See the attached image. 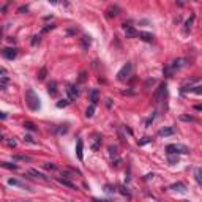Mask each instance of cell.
<instances>
[{"instance_id":"cell-1","label":"cell","mask_w":202,"mask_h":202,"mask_svg":"<svg viewBox=\"0 0 202 202\" xmlns=\"http://www.w3.org/2000/svg\"><path fill=\"white\" fill-rule=\"evenodd\" d=\"M25 104L29 106L30 111H38L40 107H41V104H40V98H38V95L35 93V90H33V89H29L25 92Z\"/></svg>"},{"instance_id":"cell-2","label":"cell","mask_w":202,"mask_h":202,"mask_svg":"<svg viewBox=\"0 0 202 202\" xmlns=\"http://www.w3.org/2000/svg\"><path fill=\"white\" fill-rule=\"evenodd\" d=\"M133 71H134V65L131 62H126L125 65L120 68V71L117 73V79L119 81H126L133 76Z\"/></svg>"},{"instance_id":"cell-3","label":"cell","mask_w":202,"mask_h":202,"mask_svg":"<svg viewBox=\"0 0 202 202\" xmlns=\"http://www.w3.org/2000/svg\"><path fill=\"white\" fill-rule=\"evenodd\" d=\"M166 153L167 155H188L190 149L182 145V144H169L166 147Z\"/></svg>"},{"instance_id":"cell-4","label":"cell","mask_w":202,"mask_h":202,"mask_svg":"<svg viewBox=\"0 0 202 202\" xmlns=\"http://www.w3.org/2000/svg\"><path fill=\"white\" fill-rule=\"evenodd\" d=\"M66 92H68V100L70 101H74L79 98V89L74 85V84H68V87H66Z\"/></svg>"},{"instance_id":"cell-5","label":"cell","mask_w":202,"mask_h":202,"mask_svg":"<svg viewBox=\"0 0 202 202\" xmlns=\"http://www.w3.org/2000/svg\"><path fill=\"white\" fill-rule=\"evenodd\" d=\"M166 89H167V85L166 84H160V87L156 89V92H155V95H153V101L155 103H160L161 101V98H163V95L166 93Z\"/></svg>"},{"instance_id":"cell-6","label":"cell","mask_w":202,"mask_h":202,"mask_svg":"<svg viewBox=\"0 0 202 202\" xmlns=\"http://www.w3.org/2000/svg\"><path fill=\"white\" fill-rule=\"evenodd\" d=\"M2 55L5 57V59H8V60H13V59H16V55H18V49H14V48H5L2 50Z\"/></svg>"},{"instance_id":"cell-7","label":"cell","mask_w":202,"mask_h":202,"mask_svg":"<svg viewBox=\"0 0 202 202\" xmlns=\"http://www.w3.org/2000/svg\"><path fill=\"white\" fill-rule=\"evenodd\" d=\"M101 141H103V137H101L100 133H95V134H93V144H92V150H93V152H98V150H100Z\"/></svg>"},{"instance_id":"cell-8","label":"cell","mask_w":202,"mask_h":202,"mask_svg":"<svg viewBox=\"0 0 202 202\" xmlns=\"http://www.w3.org/2000/svg\"><path fill=\"white\" fill-rule=\"evenodd\" d=\"M79 41H81V48H82L84 50H87L90 48V44H92V38H90L89 35H82Z\"/></svg>"},{"instance_id":"cell-9","label":"cell","mask_w":202,"mask_h":202,"mask_svg":"<svg viewBox=\"0 0 202 202\" xmlns=\"http://www.w3.org/2000/svg\"><path fill=\"white\" fill-rule=\"evenodd\" d=\"M76 155L81 161L84 160V142H82V139H77V142H76Z\"/></svg>"},{"instance_id":"cell-10","label":"cell","mask_w":202,"mask_h":202,"mask_svg":"<svg viewBox=\"0 0 202 202\" xmlns=\"http://www.w3.org/2000/svg\"><path fill=\"white\" fill-rule=\"evenodd\" d=\"M48 92H49V95L52 96V98H57V96H59V89H57L55 81H52V82L48 85Z\"/></svg>"},{"instance_id":"cell-11","label":"cell","mask_w":202,"mask_h":202,"mask_svg":"<svg viewBox=\"0 0 202 202\" xmlns=\"http://www.w3.org/2000/svg\"><path fill=\"white\" fill-rule=\"evenodd\" d=\"M123 27H125L126 38H136V36H137V30L134 29L133 25H126V24H123Z\"/></svg>"},{"instance_id":"cell-12","label":"cell","mask_w":202,"mask_h":202,"mask_svg":"<svg viewBox=\"0 0 202 202\" xmlns=\"http://www.w3.org/2000/svg\"><path fill=\"white\" fill-rule=\"evenodd\" d=\"M8 183H10V185H13V186H19V188H24V190H27V191H32V190H30V186H27L25 183L19 182L18 178H10V180H8Z\"/></svg>"},{"instance_id":"cell-13","label":"cell","mask_w":202,"mask_h":202,"mask_svg":"<svg viewBox=\"0 0 202 202\" xmlns=\"http://www.w3.org/2000/svg\"><path fill=\"white\" fill-rule=\"evenodd\" d=\"M137 36H139L142 41H147V43L153 41V35H152V33H147V32H137Z\"/></svg>"},{"instance_id":"cell-14","label":"cell","mask_w":202,"mask_h":202,"mask_svg":"<svg viewBox=\"0 0 202 202\" xmlns=\"http://www.w3.org/2000/svg\"><path fill=\"white\" fill-rule=\"evenodd\" d=\"M57 182H59V183H62V185H65V186H68V188H71V190H76V185L73 183L71 180H68V178L59 177V178H57Z\"/></svg>"},{"instance_id":"cell-15","label":"cell","mask_w":202,"mask_h":202,"mask_svg":"<svg viewBox=\"0 0 202 202\" xmlns=\"http://www.w3.org/2000/svg\"><path fill=\"white\" fill-rule=\"evenodd\" d=\"M98 96H100V90H98V89L90 90V101H92L93 106H95V104L98 103Z\"/></svg>"},{"instance_id":"cell-16","label":"cell","mask_w":202,"mask_h":202,"mask_svg":"<svg viewBox=\"0 0 202 202\" xmlns=\"http://www.w3.org/2000/svg\"><path fill=\"white\" fill-rule=\"evenodd\" d=\"M171 190H174V191H180V193H183V191H186V185L185 183H182V182H178V183H174V185H171Z\"/></svg>"},{"instance_id":"cell-17","label":"cell","mask_w":202,"mask_h":202,"mask_svg":"<svg viewBox=\"0 0 202 202\" xmlns=\"http://www.w3.org/2000/svg\"><path fill=\"white\" fill-rule=\"evenodd\" d=\"M174 133H175V130H174V128H161L158 134H160V136H164V137H166V136H172Z\"/></svg>"},{"instance_id":"cell-18","label":"cell","mask_w":202,"mask_h":202,"mask_svg":"<svg viewBox=\"0 0 202 202\" xmlns=\"http://www.w3.org/2000/svg\"><path fill=\"white\" fill-rule=\"evenodd\" d=\"M119 11H120V8H119V6H111V8L109 10H107V16H109V18H112V16H117V14H119Z\"/></svg>"},{"instance_id":"cell-19","label":"cell","mask_w":202,"mask_h":202,"mask_svg":"<svg viewBox=\"0 0 202 202\" xmlns=\"http://www.w3.org/2000/svg\"><path fill=\"white\" fill-rule=\"evenodd\" d=\"M93 114H95V106H93V104H90V106L87 107V111H85V117H87V119H92Z\"/></svg>"},{"instance_id":"cell-20","label":"cell","mask_w":202,"mask_h":202,"mask_svg":"<svg viewBox=\"0 0 202 202\" xmlns=\"http://www.w3.org/2000/svg\"><path fill=\"white\" fill-rule=\"evenodd\" d=\"M30 174H32V175H35L36 178H41V180H48V177H46L44 174L38 172V171H36V169H32V171H30Z\"/></svg>"},{"instance_id":"cell-21","label":"cell","mask_w":202,"mask_h":202,"mask_svg":"<svg viewBox=\"0 0 202 202\" xmlns=\"http://www.w3.org/2000/svg\"><path fill=\"white\" fill-rule=\"evenodd\" d=\"M119 188H120V193H122L123 196H126L128 199H131V193H130V191H128V188L125 186V185H120Z\"/></svg>"},{"instance_id":"cell-22","label":"cell","mask_w":202,"mask_h":202,"mask_svg":"<svg viewBox=\"0 0 202 202\" xmlns=\"http://www.w3.org/2000/svg\"><path fill=\"white\" fill-rule=\"evenodd\" d=\"M24 128H25V130H29V131H33V133H35V131H38V128L33 125L32 122H25L24 123Z\"/></svg>"},{"instance_id":"cell-23","label":"cell","mask_w":202,"mask_h":202,"mask_svg":"<svg viewBox=\"0 0 202 202\" xmlns=\"http://www.w3.org/2000/svg\"><path fill=\"white\" fill-rule=\"evenodd\" d=\"M0 166L5 167V169H13V171L18 169V164H11V163H0Z\"/></svg>"},{"instance_id":"cell-24","label":"cell","mask_w":202,"mask_h":202,"mask_svg":"<svg viewBox=\"0 0 202 202\" xmlns=\"http://www.w3.org/2000/svg\"><path fill=\"white\" fill-rule=\"evenodd\" d=\"M107 150H109V155H111V158H114V156H115V158H119V156H117V147H112V145H109V149H107Z\"/></svg>"},{"instance_id":"cell-25","label":"cell","mask_w":202,"mask_h":202,"mask_svg":"<svg viewBox=\"0 0 202 202\" xmlns=\"http://www.w3.org/2000/svg\"><path fill=\"white\" fill-rule=\"evenodd\" d=\"M70 104V100L66 98V100H62V101H59V103H57V107H60V109H62V107H66Z\"/></svg>"},{"instance_id":"cell-26","label":"cell","mask_w":202,"mask_h":202,"mask_svg":"<svg viewBox=\"0 0 202 202\" xmlns=\"http://www.w3.org/2000/svg\"><path fill=\"white\" fill-rule=\"evenodd\" d=\"M43 167H44L46 171H55V169H57V166H55L54 163H46Z\"/></svg>"},{"instance_id":"cell-27","label":"cell","mask_w":202,"mask_h":202,"mask_svg":"<svg viewBox=\"0 0 202 202\" xmlns=\"http://www.w3.org/2000/svg\"><path fill=\"white\" fill-rule=\"evenodd\" d=\"M46 74H48V70H46V68H41V71H40V74H38V79H40V81H44Z\"/></svg>"},{"instance_id":"cell-28","label":"cell","mask_w":202,"mask_h":202,"mask_svg":"<svg viewBox=\"0 0 202 202\" xmlns=\"http://www.w3.org/2000/svg\"><path fill=\"white\" fill-rule=\"evenodd\" d=\"M190 92H194L196 95H201V93H202V87L196 85V87H193V89H190Z\"/></svg>"},{"instance_id":"cell-29","label":"cell","mask_w":202,"mask_h":202,"mask_svg":"<svg viewBox=\"0 0 202 202\" xmlns=\"http://www.w3.org/2000/svg\"><path fill=\"white\" fill-rule=\"evenodd\" d=\"M180 120H183V122H194V117H191V115H180Z\"/></svg>"},{"instance_id":"cell-30","label":"cell","mask_w":202,"mask_h":202,"mask_svg":"<svg viewBox=\"0 0 202 202\" xmlns=\"http://www.w3.org/2000/svg\"><path fill=\"white\" fill-rule=\"evenodd\" d=\"M167 158H169V163L171 164H174V163H177V161H178L177 155H167Z\"/></svg>"},{"instance_id":"cell-31","label":"cell","mask_w":202,"mask_h":202,"mask_svg":"<svg viewBox=\"0 0 202 202\" xmlns=\"http://www.w3.org/2000/svg\"><path fill=\"white\" fill-rule=\"evenodd\" d=\"M57 131H59V134H65V133H68V125H62Z\"/></svg>"},{"instance_id":"cell-32","label":"cell","mask_w":202,"mask_h":202,"mask_svg":"<svg viewBox=\"0 0 202 202\" xmlns=\"http://www.w3.org/2000/svg\"><path fill=\"white\" fill-rule=\"evenodd\" d=\"M14 160H22V161H32L30 156H25V155H19V156H14Z\"/></svg>"},{"instance_id":"cell-33","label":"cell","mask_w":202,"mask_h":202,"mask_svg":"<svg viewBox=\"0 0 202 202\" xmlns=\"http://www.w3.org/2000/svg\"><path fill=\"white\" fill-rule=\"evenodd\" d=\"M193 22H194V16H191V18L188 19V21H186V24H185V25H186V30H190V29H191V25H193Z\"/></svg>"},{"instance_id":"cell-34","label":"cell","mask_w":202,"mask_h":202,"mask_svg":"<svg viewBox=\"0 0 202 202\" xmlns=\"http://www.w3.org/2000/svg\"><path fill=\"white\" fill-rule=\"evenodd\" d=\"M194 175H196V182L201 185V183H202V180H201V169H199V167L196 169V174H194Z\"/></svg>"},{"instance_id":"cell-35","label":"cell","mask_w":202,"mask_h":202,"mask_svg":"<svg viewBox=\"0 0 202 202\" xmlns=\"http://www.w3.org/2000/svg\"><path fill=\"white\" fill-rule=\"evenodd\" d=\"M40 41H41V36H40V35H36V36H33V40H32V44H33V46H36Z\"/></svg>"},{"instance_id":"cell-36","label":"cell","mask_w":202,"mask_h":202,"mask_svg":"<svg viewBox=\"0 0 202 202\" xmlns=\"http://www.w3.org/2000/svg\"><path fill=\"white\" fill-rule=\"evenodd\" d=\"M104 191H106L107 194H114V193H115V190H112V186H109V185L104 186Z\"/></svg>"},{"instance_id":"cell-37","label":"cell","mask_w":202,"mask_h":202,"mask_svg":"<svg viewBox=\"0 0 202 202\" xmlns=\"http://www.w3.org/2000/svg\"><path fill=\"white\" fill-rule=\"evenodd\" d=\"M24 141H25V142H29V144H35V141H33V137L30 136V134H27V136L24 137Z\"/></svg>"},{"instance_id":"cell-38","label":"cell","mask_w":202,"mask_h":202,"mask_svg":"<svg viewBox=\"0 0 202 202\" xmlns=\"http://www.w3.org/2000/svg\"><path fill=\"white\" fill-rule=\"evenodd\" d=\"M149 142H152L150 137H144L142 141H139V145H144V144H149Z\"/></svg>"},{"instance_id":"cell-39","label":"cell","mask_w":202,"mask_h":202,"mask_svg":"<svg viewBox=\"0 0 202 202\" xmlns=\"http://www.w3.org/2000/svg\"><path fill=\"white\" fill-rule=\"evenodd\" d=\"M52 29H54V25H46V27H44V29H43V30H41V33H48V32H49V30H52Z\"/></svg>"},{"instance_id":"cell-40","label":"cell","mask_w":202,"mask_h":202,"mask_svg":"<svg viewBox=\"0 0 202 202\" xmlns=\"http://www.w3.org/2000/svg\"><path fill=\"white\" fill-rule=\"evenodd\" d=\"M153 120H155V115H152V117H150V119H149V120H147V122H145V126H147V128H149V126L152 125V122H153Z\"/></svg>"},{"instance_id":"cell-41","label":"cell","mask_w":202,"mask_h":202,"mask_svg":"<svg viewBox=\"0 0 202 202\" xmlns=\"http://www.w3.org/2000/svg\"><path fill=\"white\" fill-rule=\"evenodd\" d=\"M85 76H87V73H81V76H79V82H84V81H85Z\"/></svg>"},{"instance_id":"cell-42","label":"cell","mask_w":202,"mask_h":202,"mask_svg":"<svg viewBox=\"0 0 202 202\" xmlns=\"http://www.w3.org/2000/svg\"><path fill=\"white\" fill-rule=\"evenodd\" d=\"M155 82H156V81H155V79H149V81H147V82H145V87H150V85H153Z\"/></svg>"},{"instance_id":"cell-43","label":"cell","mask_w":202,"mask_h":202,"mask_svg":"<svg viewBox=\"0 0 202 202\" xmlns=\"http://www.w3.org/2000/svg\"><path fill=\"white\" fill-rule=\"evenodd\" d=\"M6 117H8V115H6V114H5V112H0V119H2V120H5V119H6Z\"/></svg>"},{"instance_id":"cell-44","label":"cell","mask_w":202,"mask_h":202,"mask_svg":"<svg viewBox=\"0 0 202 202\" xmlns=\"http://www.w3.org/2000/svg\"><path fill=\"white\" fill-rule=\"evenodd\" d=\"M6 74V70L5 68H0V76H5Z\"/></svg>"},{"instance_id":"cell-45","label":"cell","mask_w":202,"mask_h":202,"mask_svg":"<svg viewBox=\"0 0 202 202\" xmlns=\"http://www.w3.org/2000/svg\"><path fill=\"white\" fill-rule=\"evenodd\" d=\"M27 10H29L27 6H21V8H19V13H24V11H27Z\"/></svg>"},{"instance_id":"cell-46","label":"cell","mask_w":202,"mask_h":202,"mask_svg":"<svg viewBox=\"0 0 202 202\" xmlns=\"http://www.w3.org/2000/svg\"><path fill=\"white\" fill-rule=\"evenodd\" d=\"M0 90H3V85H0Z\"/></svg>"}]
</instances>
